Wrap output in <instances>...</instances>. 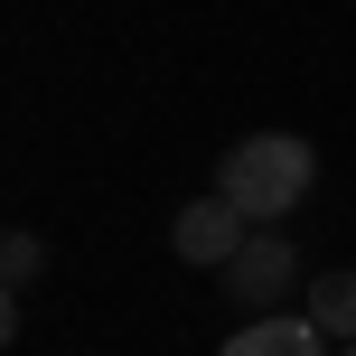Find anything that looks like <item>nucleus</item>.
<instances>
[{
  "label": "nucleus",
  "mask_w": 356,
  "mask_h": 356,
  "mask_svg": "<svg viewBox=\"0 0 356 356\" xmlns=\"http://www.w3.org/2000/svg\"><path fill=\"white\" fill-rule=\"evenodd\" d=\"M216 291H225L244 319H272V309H291V291H309V282H300V244H291L282 225H253V244L234 253L225 272H216Z\"/></svg>",
  "instance_id": "2"
},
{
  "label": "nucleus",
  "mask_w": 356,
  "mask_h": 356,
  "mask_svg": "<svg viewBox=\"0 0 356 356\" xmlns=\"http://www.w3.org/2000/svg\"><path fill=\"white\" fill-rule=\"evenodd\" d=\"M216 356H328V338H319L309 309H272V319H244Z\"/></svg>",
  "instance_id": "4"
},
{
  "label": "nucleus",
  "mask_w": 356,
  "mask_h": 356,
  "mask_svg": "<svg viewBox=\"0 0 356 356\" xmlns=\"http://www.w3.org/2000/svg\"><path fill=\"white\" fill-rule=\"evenodd\" d=\"M338 356H356V347H338Z\"/></svg>",
  "instance_id": "7"
},
{
  "label": "nucleus",
  "mask_w": 356,
  "mask_h": 356,
  "mask_svg": "<svg viewBox=\"0 0 356 356\" xmlns=\"http://www.w3.org/2000/svg\"><path fill=\"white\" fill-rule=\"evenodd\" d=\"M309 188H319V150H309L300 131H244V141H225V160H216V197H234L244 225H282Z\"/></svg>",
  "instance_id": "1"
},
{
  "label": "nucleus",
  "mask_w": 356,
  "mask_h": 356,
  "mask_svg": "<svg viewBox=\"0 0 356 356\" xmlns=\"http://www.w3.org/2000/svg\"><path fill=\"white\" fill-rule=\"evenodd\" d=\"M300 309L319 319L328 347H356V263H347V272H319V282L300 291Z\"/></svg>",
  "instance_id": "5"
},
{
  "label": "nucleus",
  "mask_w": 356,
  "mask_h": 356,
  "mask_svg": "<svg viewBox=\"0 0 356 356\" xmlns=\"http://www.w3.org/2000/svg\"><path fill=\"white\" fill-rule=\"evenodd\" d=\"M169 244H178V263L225 272L234 253L253 244V225H244V207H234V197H188V207H178V225H169Z\"/></svg>",
  "instance_id": "3"
},
{
  "label": "nucleus",
  "mask_w": 356,
  "mask_h": 356,
  "mask_svg": "<svg viewBox=\"0 0 356 356\" xmlns=\"http://www.w3.org/2000/svg\"><path fill=\"white\" fill-rule=\"evenodd\" d=\"M38 272H47V244H38L29 225H10V244H0V282H10V300L38 282Z\"/></svg>",
  "instance_id": "6"
}]
</instances>
